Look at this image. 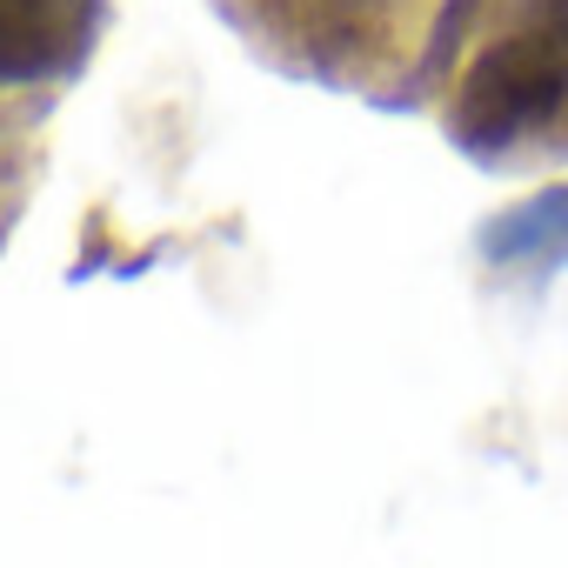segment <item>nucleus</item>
Listing matches in <instances>:
<instances>
[{
    "mask_svg": "<svg viewBox=\"0 0 568 568\" xmlns=\"http://www.w3.org/2000/svg\"><path fill=\"white\" fill-rule=\"evenodd\" d=\"M481 247L495 261H561L568 254V187L561 194H541L535 207H521L508 221H495L481 234Z\"/></svg>",
    "mask_w": 568,
    "mask_h": 568,
    "instance_id": "obj_3",
    "label": "nucleus"
},
{
    "mask_svg": "<svg viewBox=\"0 0 568 568\" xmlns=\"http://www.w3.org/2000/svg\"><path fill=\"white\" fill-rule=\"evenodd\" d=\"M561 101H568V0H548L521 34L495 41L462 74L448 128L468 154H501L508 141L541 128Z\"/></svg>",
    "mask_w": 568,
    "mask_h": 568,
    "instance_id": "obj_1",
    "label": "nucleus"
},
{
    "mask_svg": "<svg viewBox=\"0 0 568 568\" xmlns=\"http://www.w3.org/2000/svg\"><path fill=\"white\" fill-rule=\"evenodd\" d=\"M101 0H0V88L68 74L94 41Z\"/></svg>",
    "mask_w": 568,
    "mask_h": 568,
    "instance_id": "obj_2",
    "label": "nucleus"
}]
</instances>
